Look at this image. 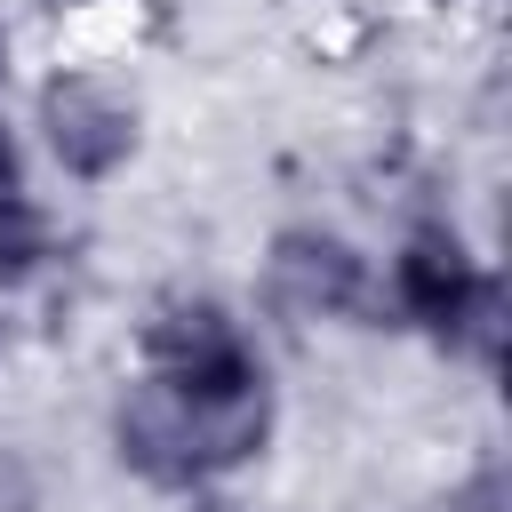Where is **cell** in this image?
<instances>
[{"label": "cell", "instance_id": "1", "mask_svg": "<svg viewBox=\"0 0 512 512\" xmlns=\"http://www.w3.org/2000/svg\"><path fill=\"white\" fill-rule=\"evenodd\" d=\"M280 440V384L272 360L248 352L232 368L168 376V368H128L112 408H104V448L112 464L152 488V496H192L256 472Z\"/></svg>", "mask_w": 512, "mask_h": 512}, {"label": "cell", "instance_id": "2", "mask_svg": "<svg viewBox=\"0 0 512 512\" xmlns=\"http://www.w3.org/2000/svg\"><path fill=\"white\" fill-rule=\"evenodd\" d=\"M376 296H384L392 328L424 336L456 368H472V376L504 368V328H512L504 272L480 256V240L448 208H424L392 232V248L376 256Z\"/></svg>", "mask_w": 512, "mask_h": 512}, {"label": "cell", "instance_id": "3", "mask_svg": "<svg viewBox=\"0 0 512 512\" xmlns=\"http://www.w3.org/2000/svg\"><path fill=\"white\" fill-rule=\"evenodd\" d=\"M256 296L288 328H384L376 256H368V240H352L328 216H288L264 232Z\"/></svg>", "mask_w": 512, "mask_h": 512}, {"label": "cell", "instance_id": "4", "mask_svg": "<svg viewBox=\"0 0 512 512\" xmlns=\"http://www.w3.org/2000/svg\"><path fill=\"white\" fill-rule=\"evenodd\" d=\"M24 136L72 192H104L144 160V104L120 80H104L96 64H48L32 80Z\"/></svg>", "mask_w": 512, "mask_h": 512}, {"label": "cell", "instance_id": "5", "mask_svg": "<svg viewBox=\"0 0 512 512\" xmlns=\"http://www.w3.org/2000/svg\"><path fill=\"white\" fill-rule=\"evenodd\" d=\"M248 352H264V344H256V328H248V312H240L232 296H216V288L176 280V288H160V296L136 312V368L200 376V368H232V360H248Z\"/></svg>", "mask_w": 512, "mask_h": 512}, {"label": "cell", "instance_id": "6", "mask_svg": "<svg viewBox=\"0 0 512 512\" xmlns=\"http://www.w3.org/2000/svg\"><path fill=\"white\" fill-rule=\"evenodd\" d=\"M0 512H48V464L0 432Z\"/></svg>", "mask_w": 512, "mask_h": 512}, {"label": "cell", "instance_id": "7", "mask_svg": "<svg viewBox=\"0 0 512 512\" xmlns=\"http://www.w3.org/2000/svg\"><path fill=\"white\" fill-rule=\"evenodd\" d=\"M32 200H40V184H32V136L0 112V216H16Z\"/></svg>", "mask_w": 512, "mask_h": 512}, {"label": "cell", "instance_id": "8", "mask_svg": "<svg viewBox=\"0 0 512 512\" xmlns=\"http://www.w3.org/2000/svg\"><path fill=\"white\" fill-rule=\"evenodd\" d=\"M448 512H512V488H504V464L496 456H480L464 480H448V496H440Z\"/></svg>", "mask_w": 512, "mask_h": 512}, {"label": "cell", "instance_id": "9", "mask_svg": "<svg viewBox=\"0 0 512 512\" xmlns=\"http://www.w3.org/2000/svg\"><path fill=\"white\" fill-rule=\"evenodd\" d=\"M176 504H184V512H248V504L232 496V480H224V488H192V496H176Z\"/></svg>", "mask_w": 512, "mask_h": 512}, {"label": "cell", "instance_id": "10", "mask_svg": "<svg viewBox=\"0 0 512 512\" xmlns=\"http://www.w3.org/2000/svg\"><path fill=\"white\" fill-rule=\"evenodd\" d=\"M40 16H56V24H72V16H96V8H112V0H32Z\"/></svg>", "mask_w": 512, "mask_h": 512}, {"label": "cell", "instance_id": "11", "mask_svg": "<svg viewBox=\"0 0 512 512\" xmlns=\"http://www.w3.org/2000/svg\"><path fill=\"white\" fill-rule=\"evenodd\" d=\"M8 80H16V32H8V16H0V96H8Z\"/></svg>", "mask_w": 512, "mask_h": 512}, {"label": "cell", "instance_id": "12", "mask_svg": "<svg viewBox=\"0 0 512 512\" xmlns=\"http://www.w3.org/2000/svg\"><path fill=\"white\" fill-rule=\"evenodd\" d=\"M8 344H16V296H0V360H8Z\"/></svg>", "mask_w": 512, "mask_h": 512}]
</instances>
